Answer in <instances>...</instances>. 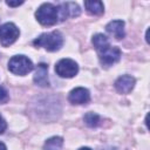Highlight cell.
<instances>
[{
  "instance_id": "6da1fadb",
  "label": "cell",
  "mask_w": 150,
  "mask_h": 150,
  "mask_svg": "<svg viewBox=\"0 0 150 150\" xmlns=\"http://www.w3.org/2000/svg\"><path fill=\"white\" fill-rule=\"evenodd\" d=\"M34 45L36 47H42L48 52H56L63 45V38L60 32H50L40 35L34 40Z\"/></svg>"
},
{
  "instance_id": "7a4b0ae2",
  "label": "cell",
  "mask_w": 150,
  "mask_h": 150,
  "mask_svg": "<svg viewBox=\"0 0 150 150\" xmlns=\"http://www.w3.org/2000/svg\"><path fill=\"white\" fill-rule=\"evenodd\" d=\"M35 16L38 21L43 25V26H53L56 22H59V9L57 6L55 7L52 4H43L41 5L36 13Z\"/></svg>"
},
{
  "instance_id": "3957f363",
  "label": "cell",
  "mask_w": 150,
  "mask_h": 150,
  "mask_svg": "<svg viewBox=\"0 0 150 150\" xmlns=\"http://www.w3.org/2000/svg\"><path fill=\"white\" fill-rule=\"evenodd\" d=\"M32 61L23 55H15L8 62V69L15 75H26L33 70Z\"/></svg>"
},
{
  "instance_id": "277c9868",
  "label": "cell",
  "mask_w": 150,
  "mask_h": 150,
  "mask_svg": "<svg viewBox=\"0 0 150 150\" xmlns=\"http://www.w3.org/2000/svg\"><path fill=\"white\" fill-rule=\"evenodd\" d=\"M19 34V28L14 23L7 22L0 27V43L4 47H8L16 41Z\"/></svg>"
},
{
  "instance_id": "5b68a950",
  "label": "cell",
  "mask_w": 150,
  "mask_h": 150,
  "mask_svg": "<svg viewBox=\"0 0 150 150\" xmlns=\"http://www.w3.org/2000/svg\"><path fill=\"white\" fill-rule=\"evenodd\" d=\"M55 71L60 77H74L79 71L77 63L71 59H62L55 66Z\"/></svg>"
},
{
  "instance_id": "8992f818",
  "label": "cell",
  "mask_w": 150,
  "mask_h": 150,
  "mask_svg": "<svg viewBox=\"0 0 150 150\" xmlns=\"http://www.w3.org/2000/svg\"><path fill=\"white\" fill-rule=\"evenodd\" d=\"M98 57L100 61L103 66L109 67L115 64L116 62L120 61L121 59V50L117 47H112V46H108L107 48L102 49L98 52Z\"/></svg>"
},
{
  "instance_id": "52a82bcc",
  "label": "cell",
  "mask_w": 150,
  "mask_h": 150,
  "mask_svg": "<svg viewBox=\"0 0 150 150\" xmlns=\"http://www.w3.org/2000/svg\"><path fill=\"white\" fill-rule=\"evenodd\" d=\"M68 100L71 104H86L90 101V94L89 90L82 87L75 88L69 93Z\"/></svg>"
},
{
  "instance_id": "ba28073f",
  "label": "cell",
  "mask_w": 150,
  "mask_h": 150,
  "mask_svg": "<svg viewBox=\"0 0 150 150\" xmlns=\"http://www.w3.org/2000/svg\"><path fill=\"white\" fill-rule=\"evenodd\" d=\"M135 86V79L130 75H122L115 81V88L120 94H129Z\"/></svg>"
},
{
  "instance_id": "9c48e42d",
  "label": "cell",
  "mask_w": 150,
  "mask_h": 150,
  "mask_svg": "<svg viewBox=\"0 0 150 150\" xmlns=\"http://www.w3.org/2000/svg\"><path fill=\"white\" fill-rule=\"evenodd\" d=\"M105 29L109 34L114 35L115 39L121 40L124 38V22L122 20H112L107 26Z\"/></svg>"
},
{
  "instance_id": "30bf717a",
  "label": "cell",
  "mask_w": 150,
  "mask_h": 150,
  "mask_svg": "<svg viewBox=\"0 0 150 150\" xmlns=\"http://www.w3.org/2000/svg\"><path fill=\"white\" fill-rule=\"evenodd\" d=\"M48 66L45 63L38 64L35 75H34V82L40 87H46L49 84L48 82Z\"/></svg>"
},
{
  "instance_id": "8fae6325",
  "label": "cell",
  "mask_w": 150,
  "mask_h": 150,
  "mask_svg": "<svg viewBox=\"0 0 150 150\" xmlns=\"http://www.w3.org/2000/svg\"><path fill=\"white\" fill-rule=\"evenodd\" d=\"M84 7L91 15H101L104 12V6L101 1H84Z\"/></svg>"
},
{
  "instance_id": "7c38bea8",
  "label": "cell",
  "mask_w": 150,
  "mask_h": 150,
  "mask_svg": "<svg viewBox=\"0 0 150 150\" xmlns=\"http://www.w3.org/2000/svg\"><path fill=\"white\" fill-rule=\"evenodd\" d=\"M63 139L59 136L50 137L45 143V150H62Z\"/></svg>"
},
{
  "instance_id": "4fadbf2b",
  "label": "cell",
  "mask_w": 150,
  "mask_h": 150,
  "mask_svg": "<svg viewBox=\"0 0 150 150\" xmlns=\"http://www.w3.org/2000/svg\"><path fill=\"white\" fill-rule=\"evenodd\" d=\"M93 45H94V47L96 48L97 52H100V50L107 48L108 46H110L108 38L105 35H103V34H96V35H94V38H93Z\"/></svg>"
},
{
  "instance_id": "5bb4252c",
  "label": "cell",
  "mask_w": 150,
  "mask_h": 150,
  "mask_svg": "<svg viewBox=\"0 0 150 150\" xmlns=\"http://www.w3.org/2000/svg\"><path fill=\"white\" fill-rule=\"evenodd\" d=\"M83 120H84L86 124L88 127H91V128L97 127L100 124V116L97 114H95V112H88V114H86Z\"/></svg>"
},
{
  "instance_id": "9a60e30c",
  "label": "cell",
  "mask_w": 150,
  "mask_h": 150,
  "mask_svg": "<svg viewBox=\"0 0 150 150\" xmlns=\"http://www.w3.org/2000/svg\"><path fill=\"white\" fill-rule=\"evenodd\" d=\"M69 16H77L80 14V7L75 2H66Z\"/></svg>"
},
{
  "instance_id": "2e32d148",
  "label": "cell",
  "mask_w": 150,
  "mask_h": 150,
  "mask_svg": "<svg viewBox=\"0 0 150 150\" xmlns=\"http://www.w3.org/2000/svg\"><path fill=\"white\" fill-rule=\"evenodd\" d=\"M9 96H8V91L4 88V87H0V104L2 103H6L8 101Z\"/></svg>"
},
{
  "instance_id": "e0dca14e",
  "label": "cell",
  "mask_w": 150,
  "mask_h": 150,
  "mask_svg": "<svg viewBox=\"0 0 150 150\" xmlns=\"http://www.w3.org/2000/svg\"><path fill=\"white\" fill-rule=\"evenodd\" d=\"M6 128H7V123H6V121L4 120V117L0 115V134H2V132L6 130Z\"/></svg>"
},
{
  "instance_id": "ac0fdd59",
  "label": "cell",
  "mask_w": 150,
  "mask_h": 150,
  "mask_svg": "<svg viewBox=\"0 0 150 150\" xmlns=\"http://www.w3.org/2000/svg\"><path fill=\"white\" fill-rule=\"evenodd\" d=\"M6 4L8 6H12V7H15V6H20L23 4V1H6Z\"/></svg>"
},
{
  "instance_id": "d6986e66",
  "label": "cell",
  "mask_w": 150,
  "mask_h": 150,
  "mask_svg": "<svg viewBox=\"0 0 150 150\" xmlns=\"http://www.w3.org/2000/svg\"><path fill=\"white\" fill-rule=\"evenodd\" d=\"M0 150H7L6 149V145L4 143H1V142H0Z\"/></svg>"
},
{
  "instance_id": "ffe728a7",
  "label": "cell",
  "mask_w": 150,
  "mask_h": 150,
  "mask_svg": "<svg viewBox=\"0 0 150 150\" xmlns=\"http://www.w3.org/2000/svg\"><path fill=\"white\" fill-rule=\"evenodd\" d=\"M79 150H91L90 148H81V149H79Z\"/></svg>"
}]
</instances>
